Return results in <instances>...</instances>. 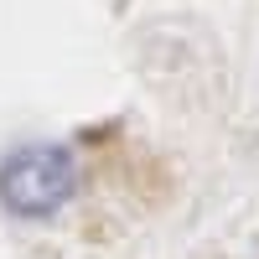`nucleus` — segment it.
<instances>
[{
  "label": "nucleus",
  "mask_w": 259,
  "mask_h": 259,
  "mask_svg": "<svg viewBox=\"0 0 259 259\" xmlns=\"http://www.w3.org/2000/svg\"><path fill=\"white\" fill-rule=\"evenodd\" d=\"M73 156L62 145H26L0 166V202L16 218H47L73 197Z\"/></svg>",
  "instance_id": "nucleus-1"
}]
</instances>
